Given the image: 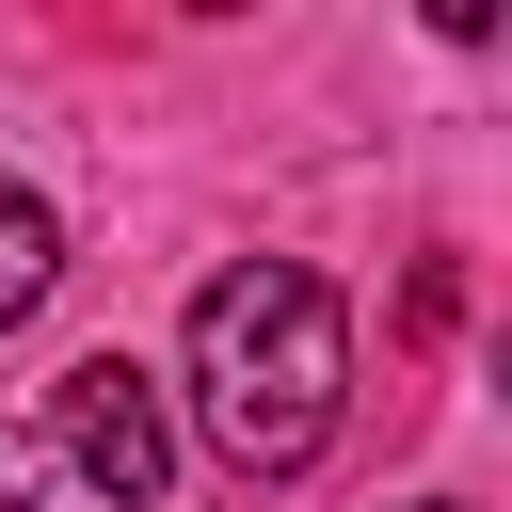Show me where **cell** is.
Here are the masks:
<instances>
[{
  "mask_svg": "<svg viewBox=\"0 0 512 512\" xmlns=\"http://www.w3.org/2000/svg\"><path fill=\"white\" fill-rule=\"evenodd\" d=\"M416 512H448V496H416Z\"/></svg>",
  "mask_w": 512,
  "mask_h": 512,
  "instance_id": "cell-5",
  "label": "cell"
},
{
  "mask_svg": "<svg viewBox=\"0 0 512 512\" xmlns=\"http://www.w3.org/2000/svg\"><path fill=\"white\" fill-rule=\"evenodd\" d=\"M176 400L192 432L240 464V480H304L352 416V304L336 272L304 256H224L192 288V336H176Z\"/></svg>",
  "mask_w": 512,
  "mask_h": 512,
  "instance_id": "cell-1",
  "label": "cell"
},
{
  "mask_svg": "<svg viewBox=\"0 0 512 512\" xmlns=\"http://www.w3.org/2000/svg\"><path fill=\"white\" fill-rule=\"evenodd\" d=\"M48 464H64L96 512H160V496H176V400H160L128 352H80L64 400H48Z\"/></svg>",
  "mask_w": 512,
  "mask_h": 512,
  "instance_id": "cell-2",
  "label": "cell"
},
{
  "mask_svg": "<svg viewBox=\"0 0 512 512\" xmlns=\"http://www.w3.org/2000/svg\"><path fill=\"white\" fill-rule=\"evenodd\" d=\"M48 480H64V464H48V432H0V512H16V496H48Z\"/></svg>",
  "mask_w": 512,
  "mask_h": 512,
  "instance_id": "cell-4",
  "label": "cell"
},
{
  "mask_svg": "<svg viewBox=\"0 0 512 512\" xmlns=\"http://www.w3.org/2000/svg\"><path fill=\"white\" fill-rule=\"evenodd\" d=\"M48 288H64V208H48L32 176H0V336H16Z\"/></svg>",
  "mask_w": 512,
  "mask_h": 512,
  "instance_id": "cell-3",
  "label": "cell"
}]
</instances>
